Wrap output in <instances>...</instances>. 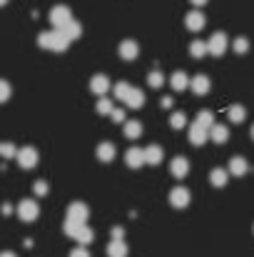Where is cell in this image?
I'll list each match as a JSON object with an SVG mask.
<instances>
[{"mask_svg": "<svg viewBox=\"0 0 254 257\" xmlns=\"http://www.w3.org/2000/svg\"><path fill=\"white\" fill-rule=\"evenodd\" d=\"M90 90H92L95 95H105V92L110 90V78H107V75H95V78L90 80Z\"/></svg>", "mask_w": 254, "mask_h": 257, "instance_id": "7c38bea8", "label": "cell"}, {"mask_svg": "<svg viewBox=\"0 0 254 257\" xmlns=\"http://www.w3.org/2000/svg\"><path fill=\"white\" fill-rule=\"evenodd\" d=\"M232 48H234V53H239V55H244V53L249 50V40H247V38H237V40L232 43Z\"/></svg>", "mask_w": 254, "mask_h": 257, "instance_id": "f546056e", "label": "cell"}, {"mask_svg": "<svg viewBox=\"0 0 254 257\" xmlns=\"http://www.w3.org/2000/svg\"><path fill=\"white\" fill-rule=\"evenodd\" d=\"M189 3H192V5H194V8H199V5H204V3H207V0H189Z\"/></svg>", "mask_w": 254, "mask_h": 257, "instance_id": "ab89813d", "label": "cell"}, {"mask_svg": "<svg viewBox=\"0 0 254 257\" xmlns=\"http://www.w3.org/2000/svg\"><path fill=\"white\" fill-rule=\"evenodd\" d=\"M184 122H187V120H184V112H172V115H169V125H172L174 130L184 127Z\"/></svg>", "mask_w": 254, "mask_h": 257, "instance_id": "4dcf8cb0", "label": "cell"}, {"mask_svg": "<svg viewBox=\"0 0 254 257\" xmlns=\"http://www.w3.org/2000/svg\"><path fill=\"white\" fill-rule=\"evenodd\" d=\"M147 83H150V87H162L165 78H162V73H160V70H152V73L147 75Z\"/></svg>", "mask_w": 254, "mask_h": 257, "instance_id": "1f68e13d", "label": "cell"}, {"mask_svg": "<svg viewBox=\"0 0 254 257\" xmlns=\"http://www.w3.org/2000/svg\"><path fill=\"white\" fill-rule=\"evenodd\" d=\"M194 122H197V125H202V127H207V130H209V127H212V125H214V115H212V112H209V110H202V112H199V115H197V120H194Z\"/></svg>", "mask_w": 254, "mask_h": 257, "instance_id": "83f0119b", "label": "cell"}, {"mask_svg": "<svg viewBox=\"0 0 254 257\" xmlns=\"http://www.w3.org/2000/svg\"><path fill=\"white\" fill-rule=\"evenodd\" d=\"M110 117H112L115 122H122V120H125V110H120V107H112V112H110Z\"/></svg>", "mask_w": 254, "mask_h": 257, "instance_id": "8d00e7d4", "label": "cell"}, {"mask_svg": "<svg viewBox=\"0 0 254 257\" xmlns=\"http://www.w3.org/2000/svg\"><path fill=\"white\" fill-rule=\"evenodd\" d=\"M140 55V45L135 40H122L120 43V58L122 60H135Z\"/></svg>", "mask_w": 254, "mask_h": 257, "instance_id": "9c48e42d", "label": "cell"}, {"mask_svg": "<svg viewBox=\"0 0 254 257\" xmlns=\"http://www.w3.org/2000/svg\"><path fill=\"white\" fill-rule=\"evenodd\" d=\"M224 50H227V35L224 33H214L209 40H207V53H212V55H224Z\"/></svg>", "mask_w": 254, "mask_h": 257, "instance_id": "5b68a950", "label": "cell"}, {"mask_svg": "<svg viewBox=\"0 0 254 257\" xmlns=\"http://www.w3.org/2000/svg\"><path fill=\"white\" fill-rule=\"evenodd\" d=\"M125 163H127L132 170L142 168V165H145V150H140V148H130V150L125 153Z\"/></svg>", "mask_w": 254, "mask_h": 257, "instance_id": "ba28073f", "label": "cell"}, {"mask_svg": "<svg viewBox=\"0 0 254 257\" xmlns=\"http://www.w3.org/2000/svg\"><path fill=\"white\" fill-rule=\"evenodd\" d=\"M140 135H142V122H140V120H127V122H125V138L137 140Z\"/></svg>", "mask_w": 254, "mask_h": 257, "instance_id": "44dd1931", "label": "cell"}, {"mask_svg": "<svg viewBox=\"0 0 254 257\" xmlns=\"http://www.w3.org/2000/svg\"><path fill=\"white\" fill-rule=\"evenodd\" d=\"M207 138H209V130H207V127H202V125H197V122L189 127V143H192V145H204Z\"/></svg>", "mask_w": 254, "mask_h": 257, "instance_id": "8fae6325", "label": "cell"}, {"mask_svg": "<svg viewBox=\"0 0 254 257\" xmlns=\"http://www.w3.org/2000/svg\"><path fill=\"white\" fill-rule=\"evenodd\" d=\"M73 237H75L80 245H87V242H92V240H95V232H92L87 225H80V227H78V232H75Z\"/></svg>", "mask_w": 254, "mask_h": 257, "instance_id": "d4e9b609", "label": "cell"}, {"mask_svg": "<svg viewBox=\"0 0 254 257\" xmlns=\"http://www.w3.org/2000/svg\"><path fill=\"white\" fill-rule=\"evenodd\" d=\"M5 3H8V0H0V5H5Z\"/></svg>", "mask_w": 254, "mask_h": 257, "instance_id": "7bdbcfd3", "label": "cell"}, {"mask_svg": "<svg viewBox=\"0 0 254 257\" xmlns=\"http://www.w3.org/2000/svg\"><path fill=\"white\" fill-rule=\"evenodd\" d=\"M15 160H18V165H20L23 170H33V168L38 165L40 155H38V150H35L33 145H25V148H20V150H18Z\"/></svg>", "mask_w": 254, "mask_h": 257, "instance_id": "7a4b0ae2", "label": "cell"}, {"mask_svg": "<svg viewBox=\"0 0 254 257\" xmlns=\"http://www.w3.org/2000/svg\"><path fill=\"white\" fill-rule=\"evenodd\" d=\"M107 257H127V245L122 240H112L107 245Z\"/></svg>", "mask_w": 254, "mask_h": 257, "instance_id": "7402d4cb", "label": "cell"}, {"mask_svg": "<svg viewBox=\"0 0 254 257\" xmlns=\"http://www.w3.org/2000/svg\"><path fill=\"white\" fill-rule=\"evenodd\" d=\"M90 217V210L85 202H70L68 205V220H75V222H87Z\"/></svg>", "mask_w": 254, "mask_h": 257, "instance_id": "52a82bcc", "label": "cell"}, {"mask_svg": "<svg viewBox=\"0 0 254 257\" xmlns=\"http://www.w3.org/2000/svg\"><path fill=\"white\" fill-rule=\"evenodd\" d=\"M15 155H18V148H15L13 143H0V158L10 160V158H15Z\"/></svg>", "mask_w": 254, "mask_h": 257, "instance_id": "f1b7e54d", "label": "cell"}, {"mask_svg": "<svg viewBox=\"0 0 254 257\" xmlns=\"http://www.w3.org/2000/svg\"><path fill=\"white\" fill-rule=\"evenodd\" d=\"M60 30H63V33H65V35H68L70 40H78V38L83 35V25H80L78 20H70V23H65V25H63Z\"/></svg>", "mask_w": 254, "mask_h": 257, "instance_id": "ffe728a7", "label": "cell"}, {"mask_svg": "<svg viewBox=\"0 0 254 257\" xmlns=\"http://www.w3.org/2000/svg\"><path fill=\"white\" fill-rule=\"evenodd\" d=\"M33 192H35L38 197H45V195H48V182H45V180H35Z\"/></svg>", "mask_w": 254, "mask_h": 257, "instance_id": "d6a6232c", "label": "cell"}, {"mask_svg": "<svg viewBox=\"0 0 254 257\" xmlns=\"http://www.w3.org/2000/svg\"><path fill=\"white\" fill-rule=\"evenodd\" d=\"M169 85H172V90H174V92H179V90H184V87L189 85V78H187L182 70H177V73L169 78Z\"/></svg>", "mask_w": 254, "mask_h": 257, "instance_id": "603a6c76", "label": "cell"}, {"mask_svg": "<svg viewBox=\"0 0 254 257\" xmlns=\"http://www.w3.org/2000/svg\"><path fill=\"white\" fill-rule=\"evenodd\" d=\"M70 43H73V40H70L60 28H55V30H50V33H40V38H38V45L45 48V50H53V53H65Z\"/></svg>", "mask_w": 254, "mask_h": 257, "instance_id": "6da1fadb", "label": "cell"}, {"mask_svg": "<svg viewBox=\"0 0 254 257\" xmlns=\"http://www.w3.org/2000/svg\"><path fill=\"white\" fill-rule=\"evenodd\" d=\"M209 138H212L214 143H227L229 130H227L224 125H212V127H209Z\"/></svg>", "mask_w": 254, "mask_h": 257, "instance_id": "cb8c5ba5", "label": "cell"}, {"mask_svg": "<svg viewBox=\"0 0 254 257\" xmlns=\"http://www.w3.org/2000/svg\"><path fill=\"white\" fill-rule=\"evenodd\" d=\"M227 115H229V120H232V122H242V120L247 117V112H244V107H242V105H232V107L227 110Z\"/></svg>", "mask_w": 254, "mask_h": 257, "instance_id": "4316f807", "label": "cell"}, {"mask_svg": "<svg viewBox=\"0 0 254 257\" xmlns=\"http://www.w3.org/2000/svg\"><path fill=\"white\" fill-rule=\"evenodd\" d=\"M112 240H122V227H112Z\"/></svg>", "mask_w": 254, "mask_h": 257, "instance_id": "f35d334b", "label": "cell"}, {"mask_svg": "<svg viewBox=\"0 0 254 257\" xmlns=\"http://www.w3.org/2000/svg\"><path fill=\"white\" fill-rule=\"evenodd\" d=\"M38 215H40V207H38L35 200H20L18 202V217L23 222H35Z\"/></svg>", "mask_w": 254, "mask_h": 257, "instance_id": "3957f363", "label": "cell"}, {"mask_svg": "<svg viewBox=\"0 0 254 257\" xmlns=\"http://www.w3.org/2000/svg\"><path fill=\"white\" fill-rule=\"evenodd\" d=\"M115 153H117V150H115V145H112V143H100V145H97V150H95V155H97L102 163L115 160Z\"/></svg>", "mask_w": 254, "mask_h": 257, "instance_id": "9a60e30c", "label": "cell"}, {"mask_svg": "<svg viewBox=\"0 0 254 257\" xmlns=\"http://www.w3.org/2000/svg\"><path fill=\"white\" fill-rule=\"evenodd\" d=\"M247 172H249V165H247L244 158H232V160H229V175L242 177V175H247Z\"/></svg>", "mask_w": 254, "mask_h": 257, "instance_id": "2e32d148", "label": "cell"}, {"mask_svg": "<svg viewBox=\"0 0 254 257\" xmlns=\"http://www.w3.org/2000/svg\"><path fill=\"white\" fill-rule=\"evenodd\" d=\"M0 257H18L15 252H10V250H5V252H0Z\"/></svg>", "mask_w": 254, "mask_h": 257, "instance_id": "60d3db41", "label": "cell"}, {"mask_svg": "<svg viewBox=\"0 0 254 257\" xmlns=\"http://www.w3.org/2000/svg\"><path fill=\"white\" fill-rule=\"evenodd\" d=\"M189 55H192V58H202V55H207V43H202V40H192V43H189Z\"/></svg>", "mask_w": 254, "mask_h": 257, "instance_id": "484cf974", "label": "cell"}, {"mask_svg": "<svg viewBox=\"0 0 254 257\" xmlns=\"http://www.w3.org/2000/svg\"><path fill=\"white\" fill-rule=\"evenodd\" d=\"M73 20V15H70V8L68 5H55L53 10H50V23L55 25V28H63L65 23H70Z\"/></svg>", "mask_w": 254, "mask_h": 257, "instance_id": "277c9868", "label": "cell"}, {"mask_svg": "<svg viewBox=\"0 0 254 257\" xmlns=\"http://www.w3.org/2000/svg\"><path fill=\"white\" fill-rule=\"evenodd\" d=\"M70 257H90V252L85 250V245H83V247H75V250L70 252Z\"/></svg>", "mask_w": 254, "mask_h": 257, "instance_id": "74e56055", "label": "cell"}, {"mask_svg": "<svg viewBox=\"0 0 254 257\" xmlns=\"http://www.w3.org/2000/svg\"><path fill=\"white\" fill-rule=\"evenodd\" d=\"M10 92H13V87L8 80H0V102H5V100H10Z\"/></svg>", "mask_w": 254, "mask_h": 257, "instance_id": "836d02e7", "label": "cell"}, {"mask_svg": "<svg viewBox=\"0 0 254 257\" xmlns=\"http://www.w3.org/2000/svg\"><path fill=\"white\" fill-rule=\"evenodd\" d=\"M169 172L182 180V177H187V172H189V163H187L184 158H174V160L169 163Z\"/></svg>", "mask_w": 254, "mask_h": 257, "instance_id": "5bb4252c", "label": "cell"}, {"mask_svg": "<svg viewBox=\"0 0 254 257\" xmlns=\"http://www.w3.org/2000/svg\"><path fill=\"white\" fill-rule=\"evenodd\" d=\"M97 112H102V115H110V112H112V102H110L107 97H100V102H97Z\"/></svg>", "mask_w": 254, "mask_h": 257, "instance_id": "e575fe53", "label": "cell"}, {"mask_svg": "<svg viewBox=\"0 0 254 257\" xmlns=\"http://www.w3.org/2000/svg\"><path fill=\"white\" fill-rule=\"evenodd\" d=\"M125 102H127L130 107H142V105H145V92H142V90H137V87H130V92H127Z\"/></svg>", "mask_w": 254, "mask_h": 257, "instance_id": "ac0fdd59", "label": "cell"}, {"mask_svg": "<svg viewBox=\"0 0 254 257\" xmlns=\"http://www.w3.org/2000/svg\"><path fill=\"white\" fill-rule=\"evenodd\" d=\"M227 180H229V170L214 168V170L209 172V182H212L214 187H224V185H227Z\"/></svg>", "mask_w": 254, "mask_h": 257, "instance_id": "d6986e66", "label": "cell"}, {"mask_svg": "<svg viewBox=\"0 0 254 257\" xmlns=\"http://www.w3.org/2000/svg\"><path fill=\"white\" fill-rule=\"evenodd\" d=\"M184 25H187L192 33H199V30L204 28V15H202L199 10H192V13H187V18H184Z\"/></svg>", "mask_w": 254, "mask_h": 257, "instance_id": "30bf717a", "label": "cell"}, {"mask_svg": "<svg viewBox=\"0 0 254 257\" xmlns=\"http://www.w3.org/2000/svg\"><path fill=\"white\" fill-rule=\"evenodd\" d=\"M209 85H212V83H209L207 75H194V78L189 80V87H192L197 95H207V92H209Z\"/></svg>", "mask_w": 254, "mask_h": 257, "instance_id": "4fadbf2b", "label": "cell"}, {"mask_svg": "<svg viewBox=\"0 0 254 257\" xmlns=\"http://www.w3.org/2000/svg\"><path fill=\"white\" fill-rule=\"evenodd\" d=\"M145 163H147V165H160V163H162V148H160V145L145 148Z\"/></svg>", "mask_w": 254, "mask_h": 257, "instance_id": "e0dca14e", "label": "cell"}, {"mask_svg": "<svg viewBox=\"0 0 254 257\" xmlns=\"http://www.w3.org/2000/svg\"><path fill=\"white\" fill-rule=\"evenodd\" d=\"M130 87L132 85H127V83H117V85H115V95H117L120 100H125V97H127V92H130Z\"/></svg>", "mask_w": 254, "mask_h": 257, "instance_id": "d590c367", "label": "cell"}, {"mask_svg": "<svg viewBox=\"0 0 254 257\" xmlns=\"http://www.w3.org/2000/svg\"><path fill=\"white\" fill-rule=\"evenodd\" d=\"M189 200H192V195H189V190L187 187H174V190H169V205L172 207H187L189 205Z\"/></svg>", "mask_w": 254, "mask_h": 257, "instance_id": "8992f818", "label": "cell"}, {"mask_svg": "<svg viewBox=\"0 0 254 257\" xmlns=\"http://www.w3.org/2000/svg\"><path fill=\"white\" fill-rule=\"evenodd\" d=\"M249 133H252V140H254V125H252V130H249Z\"/></svg>", "mask_w": 254, "mask_h": 257, "instance_id": "b9f144b4", "label": "cell"}]
</instances>
